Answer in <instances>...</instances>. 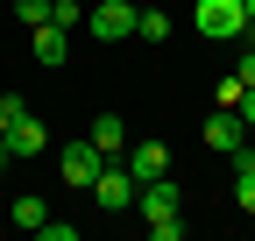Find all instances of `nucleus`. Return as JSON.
Listing matches in <instances>:
<instances>
[{
    "instance_id": "2eb2a0df",
    "label": "nucleus",
    "mask_w": 255,
    "mask_h": 241,
    "mask_svg": "<svg viewBox=\"0 0 255 241\" xmlns=\"http://www.w3.org/2000/svg\"><path fill=\"white\" fill-rule=\"evenodd\" d=\"M241 93H248V85H241L234 71H227V78H220V85H213V100H220V107H241Z\"/></svg>"
},
{
    "instance_id": "9d476101",
    "label": "nucleus",
    "mask_w": 255,
    "mask_h": 241,
    "mask_svg": "<svg viewBox=\"0 0 255 241\" xmlns=\"http://www.w3.org/2000/svg\"><path fill=\"white\" fill-rule=\"evenodd\" d=\"M85 135L100 142V156H128V128H121V114H100V120H92Z\"/></svg>"
},
{
    "instance_id": "20e7f679",
    "label": "nucleus",
    "mask_w": 255,
    "mask_h": 241,
    "mask_svg": "<svg viewBox=\"0 0 255 241\" xmlns=\"http://www.w3.org/2000/svg\"><path fill=\"white\" fill-rule=\"evenodd\" d=\"M135 0H100V7H85V28H92V36H100V43H128V36H135Z\"/></svg>"
},
{
    "instance_id": "ddd939ff",
    "label": "nucleus",
    "mask_w": 255,
    "mask_h": 241,
    "mask_svg": "<svg viewBox=\"0 0 255 241\" xmlns=\"http://www.w3.org/2000/svg\"><path fill=\"white\" fill-rule=\"evenodd\" d=\"M234 199H241V213L255 220V163H241V170H234Z\"/></svg>"
},
{
    "instance_id": "f8f14e48",
    "label": "nucleus",
    "mask_w": 255,
    "mask_h": 241,
    "mask_svg": "<svg viewBox=\"0 0 255 241\" xmlns=\"http://www.w3.org/2000/svg\"><path fill=\"white\" fill-rule=\"evenodd\" d=\"M43 220H50V206H43L36 192H28V199H14V227H21V234H36Z\"/></svg>"
},
{
    "instance_id": "f03ea898",
    "label": "nucleus",
    "mask_w": 255,
    "mask_h": 241,
    "mask_svg": "<svg viewBox=\"0 0 255 241\" xmlns=\"http://www.w3.org/2000/svg\"><path fill=\"white\" fill-rule=\"evenodd\" d=\"M100 142H92V135H78V142H64L57 149V177H64V185H71V192H92V177H100Z\"/></svg>"
},
{
    "instance_id": "f3484780",
    "label": "nucleus",
    "mask_w": 255,
    "mask_h": 241,
    "mask_svg": "<svg viewBox=\"0 0 255 241\" xmlns=\"http://www.w3.org/2000/svg\"><path fill=\"white\" fill-rule=\"evenodd\" d=\"M149 234H156V241H184V220H177V213H170V220H149Z\"/></svg>"
},
{
    "instance_id": "dca6fc26",
    "label": "nucleus",
    "mask_w": 255,
    "mask_h": 241,
    "mask_svg": "<svg viewBox=\"0 0 255 241\" xmlns=\"http://www.w3.org/2000/svg\"><path fill=\"white\" fill-rule=\"evenodd\" d=\"M14 14H21L28 28H43V21H50V0H14Z\"/></svg>"
},
{
    "instance_id": "1a4fd4ad",
    "label": "nucleus",
    "mask_w": 255,
    "mask_h": 241,
    "mask_svg": "<svg viewBox=\"0 0 255 241\" xmlns=\"http://www.w3.org/2000/svg\"><path fill=\"white\" fill-rule=\"evenodd\" d=\"M28 36H36V64H64V57H71V28L43 21V28H28Z\"/></svg>"
},
{
    "instance_id": "a211bd4d",
    "label": "nucleus",
    "mask_w": 255,
    "mask_h": 241,
    "mask_svg": "<svg viewBox=\"0 0 255 241\" xmlns=\"http://www.w3.org/2000/svg\"><path fill=\"white\" fill-rule=\"evenodd\" d=\"M36 234H43V241H78V227H71V220H43Z\"/></svg>"
},
{
    "instance_id": "5701e85b",
    "label": "nucleus",
    "mask_w": 255,
    "mask_h": 241,
    "mask_svg": "<svg viewBox=\"0 0 255 241\" xmlns=\"http://www.w3.org/2000/svg\"><path fill=\"white\" fill-rule=\"evenodd\" d=\"M248 43H255V0H248Z\"/></svg>"
},
{
    "instance_id": "0eeeda50",
    "label": "nucleus",
    "mask_w": 255,
    "mask_h": 241,
    "mask_svg": "<svg viewBox=\"0 0 255 241\" xmlns=\"http://www.w3.org/2000/svg\"><path fill=\"white\" fill-rule=\"evenodd\" d=\"M121 163L135 170V185H156V177H170V149H163V142H135Z\"/></svg>"
},
{
    "instance_id": "9b49d317",
    "label": "nucleus",
    "mask_w": 255,
    "mask_h": 241,
    "mask_svg": "<svg viewBox=\"0 0 255 241\" xmlns=\"http://www.w3.org/2000/svg\"><path fill=\"white\" fill-rule=\"evenodd\" d=\"M135 36H142V43H170V14H163V7H142V14H135Z\"/></svg>"
},
{
    "instance_id": "6ab92c4d",
    "label": "nucleus",
    "mask_w": 255,
    "mask_h": 241,
    "mask_svg": "<svg viewBox=\"0 0 255 241\" xmlns=\"http://www.w3.org/2000/svg\"><path fill=\"white\" fill-rule=\"evenodd\" d=\"M241 85H255V50H241V71H234Z\"/></svg>"
},
{
    "instance_id": "7ed1b4c3",
    "label": "nucleus",
    "mask_w": 255,
    "mask_h": 241,
    "mask_svg": "<svg viewBox=\"0 0 255 241\" xmlns=\"http://www.w3.org/2000/svg\"><path fill=\"white\" fill-rule=\"evenodd\" d=\"M135 192H142V185H135V170H128L121 156H107L100 177H92V199H100L107 213H128V206H135Z\"/></svg>"
},
{
    "instance_id": "39448f33",
    "label": "nucleus",
    "mask_w": 255,
    "mask_h": 241,
    "mask_svg": "<svg viewBox=\"0 0 255 241\" xmlns=\"http://www.w3.org/2000/svg\"><path fill=\"white\" fill-rule=\"evenodd\" d=\"M7 149H14V163H28V156H50V128H43V120L21 107V114L7 120Z\"/></svg>"
},
{
    "instance_id": "4be33fe9",
    "label": "nucleus",
    "mask_w": 255,
    "mask_h": 241,
    "mask_svg": "<svg viewBox=\"0 0 255 241\" xmlns=\"http://www.w3.org/2000/svg\"><path fill=\"white\" fill-rule=\"evenodd\" d=\"M7 163H14V149H7V135H0V170H7Z\"/></svg>"
},
{
    "instance_id": "6e6552de",
    "label": "nucleus",
    "mask_w": 255,
    "mask_h": 241,
    "mask_svg": "<svg viewBox=\"0 0 255 241\" xmlns=\"http://www.w3.org/2000/svg\"><path fill=\"white\" fill-rule=\"evenodd\" d=\"M241 128H248V120H241L234 107L206 114V149H220V156H234V149H241Z\"/></svg>"
},
{
    "instance_id": "423d86ee",
    "label": "nucleus",
    "mask_w": 255,
    "mask_h": 241,
    "mask_svg": "<svg viewBox=\"0 0 255 241\" xmlns=\"http://www.w3.org/2000/svg\"><path fill=\"white\" fill-rule=\"evenodd\" d=\"M135 213H142V220H170V213H184V192L170 185V177H156V185L135 192Z\"/></svg>"
},
{
    "instance_id": "4468645a",
    "label": "nucleus",
    "mask_w": 255,
    "mask_h": 241,
    "mask_svg": "<svg viewBox=\"0 0 255 241\" xmlns=\"http://www.w3.org/2000/svg\"><path fill=\"white\" fill-rule=\"evenodd\" d=\"M50 21H57V28H78L85 7H78V0H50Z\"/></svg>"
},
{
    "instance_id": "412c9836",
    "label": "nucleus",
    "mask_w": 255,
    "mask_h": 241,
    "mask_svg": "<svg viewBox=\"0 0 255 241\" xmlns=\"http://www.w3.org/2000/svg\"><path fill=\"white\" fill-rule=\"evenodd\" d=\"M21 114V100H0V135H7V120Z\"/></svg>"
},
{
    "instance_id": "aec40b11",
    "label": "nucleus",
    "mask_w": 255,
    "mask_h": 241,
    "mask_svg": "<svg viewBox=\"0 0 255 241\" xmlns=\"http://www.w3.org/2000/svg\"><path fill=\"white\" fill-rule=\"evenodd\" d=\"M241 120H248V128H255V85H248V93H241V107H234Z\"/></svg>"
},
{
    "instance_id": "f257e3e1",
    "label": "nucleus",
    "mask_w": 255,
    "mask_h": 241,
    "mask_svg": "<svg viewBox=\"0 0 255 241\" xmlns=\"http://www.w3.org/2000/svg\"><path fill=\"white\" fill-rule=\"evenodd\" d=\"M191 28L206 43H241L248 36V0H191Z\"/></svg>"
}]
</instances>
